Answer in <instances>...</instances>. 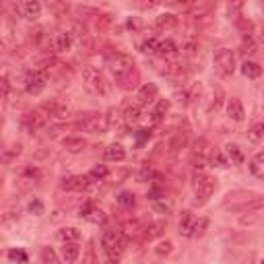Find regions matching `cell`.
Listing matches in <instances>:
<instances>
[{
    "mask_svg": "<svg viewBox=\"0 0 264 264\" xmlns=\"http://www.w3.org/2000/svg\"><path fill=\"white\" fill-rule=\"evenodd\" d=\"M192 190H194V205H205L209 203V198L215 192V180L211 178L209 173L205 171H194V178H192Z\"/></svg>",
    "mask_w": 264,
    "mask_h": 264,
    "instance_id": "1",
    "label": "cell"
},
{
    "mask_svg": "<svg viewBox=\"0 0 264 264\" xmlns=\"http://www.w3.org/2000/svg\"><path fill=\"white\" fill-rule=\"evenodd\" d=\"M105 66L118 81H122L126 75H130L132 71H135V62H132V58L128 54H122V52L107 54L105 56Z\"/></svg>",
    "mask_w": 264,
    "mask_h": 264,
    "instance_id": "2",
    "label": "cell"
},
{
    "mask_svg": "<svg viewBox=\"0 0 264 264\" xmlns=\"http://www.w3.org/2000/svg\"><path fill=\"white\" fill-rule=\"evenodd\" d=\"M101 248L109 258L122 256L126 248V235L122 233V229H107L101 237Z\"/></svg>",
    "mask_w": 264,
    "mask_h": 264,
    "instance_id": "3",
    "label": "cell"
},
{
    "mask_svg": "<svg viewBox=\"0 0 264 264\" xmlns=\"http://www.w3.org/2000/svg\"><path fill=\"white\" fill-rule=\"evenodd\" d=\"M50 120H52L50 109L46 105H39L37 109H33V112H29V114L23 116V128L27 132H35V130H39L43 126H48Z\"/></svg>",
    "mask_w": 264,
    "mask_h": 264,
    "instance_id": "4",
    "label": "cell"
},
{
    "mask_svg": "<svg viewBox=\"0 0 264 264\" xmlns=\"http://www.w3.org/2000/svg\"><path fill=\"white\" fill-rule=\"evenodd\" d=\"M77 128L83 130V132H89V135H99V132L107 130V118L97 114V112L83 114L79 118V122H77Z\"/></svg>",
    "mask_w": 264,
    "mask_h": 264,
    "instance_id": "5",
    "label": "cell"
},
{
    "mask_svg": "<svg viewBox=\"0 0 264 264\" xmlns=\"http://www.w3.org/2000/svg\"><path fill=\"white\" fill-rule=\"evenodd\" d=\"M83 83L87 85V89L97 93V95H103L107 91L105 79H103L101 71L95 69V66H83Z\"/></svg>",
    "mask_w": 264,
    "mask_h": 264,
    "instance_id": "6",
    "label": "cell"
},
{
    "mask_svg": "<svg viewBox=\"0 0 264 264\" xmlns=\"http://www.w3.org/2000/svg\"><path fill=\"white\" fill-rule=\"evenodd\" d=\"M215 69L221 77H231L235 71V56L229 48H221L215 52Z\"/></svg>",
    "mask_w": 264,
    "mask_h": 264,
    "instance_id": "7",
    "label": "cell"
},
{
    "mask_svg": "<svg viewBox=\"0 0 264 264\" xmlns=\"http://www.w3.org/2000/svg\"><path fill=\"white\" fill-rule=\"evenodd\" d=\"M48 85V73L46 71H31L25 77V91L29 95H39Z\"/></svg>",
    "mask_w": 264,
    "mask_h": 264,
    "instance_id": "8",
    "label": "cell"
},
{
    "mask_svg": "<svg viewBox=\"0 0 264 264\" xmlns=\"http://www.w3.org/2000/svg\"><path fill=\"white\" fill-rule=\"evenodd\" d=\"M21 17H25V19H29V21H35V19H39V15H41V5L39 3H35V0H25V3H17V5H11Z\"/></svg>",
    "mask_w": 264,
    "mask_h": 264,
    "instance_id": "9",
    "label": "cell"
},
{
    "mask_svg": "<svg viewBox=\"0 0 264 264\" xmlns=\"http://www.w3.org/2000/svg\"><path fill=\"white\" fill-rule=\"evenodd\" d=\"M89 188V175H71L62 180V190L66 192H83Z\"/></svg>",
    "mask_w": 264,
    "mask_h": 264,
    "instance_id": "10",
    "label": "cell"
},
{
    "mask_svg": "<svg viewBox=\"0 0 264 264\" xmlns=\"http://www.w3.org/2000/svg\"><path fill=\"white\" fill-rule=\"evenodd\" d=\"M157 93H159V89H157L155 83H145L137 93V99H139L141 105H149V103H153L157 99Z\"/></svg>",
    "mask_w": 264,
    "mask_h": 264,
    "instance_id": "11",
    "label": "cell"
},
{
    "mask_svg": "<svg viewBox=\"0 0 264 264\" xmlns=\"http://www.w3.org/2000/svg\"><path fill=\"white\" fill-rule=\"evenodd\" d=\"M223 157H225L227 165H239L241 161H244V153H241V149L237 145H225Z\"/></svg>",
    "mask_w": 264,
    "mask_h": 264,
    "instance_id": "12",
    "label": "cell"
},
{
    "mask_svg": "<svg viewBox=\"0 0 264 264\" xmlns=\"http://www.w3.org/2000/svg\"><path fill=\"white\" fill-rule=\"evenodd\" d=\"M103 157H105V161H114V163H120V161H124L126 159V151H124V147L122 145H109V147H105V151H103Z\"/></svg>",
    "mask_w": 264,
    "mask_h": 264,
    "instance_id": "13",
    "label": "cell"
},
{
    "mask_svg": "<svg viewBox=\"0 0 264 264\" xmlns=\"http://www.w3.org/2000/svg\"><path fill=\"white\" fill-rule=\"evenodd\" d=\"M227 116H229L233 122H241V120H244L246 112H244V105H241L239 99L231 97V99L227 101Z\"/></svg>",
    "mask_w": 264,
    "mask_h": 264,
    "instance_id": "14",
    "label": "cell"
},
{
    "mask_svg": "<svg viewBox=\"0 0 264 264\" xmlns=\"http://www.w3.org/2000/svg\"><path fill=\"white\" fill-rule=\"evenodd\" d=\"M194 225H196L194 215H192L190 211H184V213H182V219H180V233H182L184 237H192Z\"/></svg>",
    "mask_w": 264,
    "mask_h": 264,
    "instance_id": "15",
    "label": "cell"
},
{
    "mask_svg": "<svg viewBox=\"0 0 264 264\" xmlns=\"http://www.w3.org/2000/svg\"><path fill=\"white\" fill-rule=\"evenodd\" d=\"M79 246L77 244H62V248H60V258H62V262L64 264H75L77 262V258H79Z\"/></svg>",
    "mask_w": 264,
    "mask_h": 264,
    "instance_id": "16",
    "label": "cell"
},
{
    "mask_svg": "<svg viewBox=\"0 0 264 264\" xmlns=\"http://www.w3.org/2000/svg\"><path fill=\"white\" fill-rule=\"evenodd\" d=\"M71 46H73V33H69V31L56 33V37H54V48H56V52H69Z\"/></svg>",
    "mask_w": 264,
    "mask_h": 264,
    "instance_id": "17",
    "label": "cell"
},
{
    "mask_svg": "<svg viewBox=\"0 0 264 264\" xmlns=\"http://www.w3.org/2000/svg\"><path fill=\"white\" fill-rule=\"evenodd\" d=\"M155 25H157V29L169 31V29H173L175 25H178V17L171 15V13H163V15H159L155 19Z\"/></svg>",
    "mask_w": 264,
    "mask_h": 264,
    "instance_id": "18",
    "label": "cell"
},
{
    "mask_svg": "<svg viewBox=\"0 0 264 264\" xmlns=\"http://www.w3.org/2000/svg\"><path fill=\"white\" fill-rule=\"evenodd\" d=\"M62 145H64V149L69 153H81L87 147V141L83 137H66L62 141Z\"/></svg>",
    "mask_w": 264,
    "mask_h": 264,
    "instance_id": "19",
    "label": "cell"
},
{
    "mask_svg": "<svg viewBox=\"0 0 264 264\" xmlns=\"http://www.w3.org/2000/svg\"><path fill=\"white\" fill-rule=\"evenodd\" d=\"M250 171H252V175H256V178H262V180H264V151L256 153V155L252 157V161H250Z\"/></svg>",
    "mask_w": 264,
    "mask_h": 264,
    "instance_id": "20",
    "label": "cell"
},
{
    "mask_svg": "<svg viewBox=\"0 0 264 264\" xmlns=\"http://www.w3.org/2000/svg\"><path fill=\"white\" fill-rule=\"evenodd\" d=\"M122 116H124V122H126V124H139V122L143 120V112H141V107H139V105H130V107H126Z\"/></svg>",
    "mask_w": 264,
    "mask_h": 264,
    "instance_id": "21",
    "label": "cell"
},
{
    "mask_svg": "<svg viewBox=\"0 0 264 264\" xmlns=\"http://www.w3.org/2000/svg\"><path fill=\"white\" fill-rule=\"evenodd\" d=\"M157 54L163 56V58H169V56H175L178 54V46L171 41V39H165V41H159V48H157Z\"/></svg>",
    "mask_w": 264,
    "mask_h": 264,
    "instance_id": "22",
    "label": "cell"
},
{
    "mask_svg": "<svg viewBox=\"0 0 264 264\" xmlns=\"http://www.w3.org/2000/svg\"><path fill=\"white\" fill-rule=\"evenodd\" d=\"M60 239H62V244H77V241L81 239V233L75 227H64L60 231Z\"/></svg>",
    "mask_w": 264,
    "mask_h": 264,
    "instance_id": "23",
    "label": "cell"
},
{
    "mask_svg": "<svg viewBox=\"0 0 264 264\" xmlns=\"http://www.w3.org/2000/svg\"><path fill=\"white\" fill-rule=\"evenodd\" d=\"M241 73H244V77H248V79H258L260 75H262V69L256 64V62H244L241 64Z\"/></svg>",
    "mask_w": 264,
    "mask_h": 264,
    "instance_id": "24",
    "label": "cell"
},
{
    "mask_svg": "<svg viewBox=\"0 0 264 264\" xmlns=\"http://www.w3.org/2000/svg\"><path fill=\"white\" fill-rule=\"evenodd\" d=\"M248 139H250L252 143H262V141H264V122H262V124H254V126L250 128Z\"/></svg>",
    "mask_w": 264,
    "mask_h": 264,
    "instance_id": "25",
    "label": "cell"
},
{
    "mask_svg": "<svg viewBox=\"0 0 264 264\" xmlns=\"http://www.w3.org/2000/svg\"><path fill=\"white\" fill-rule=\"evenodd\" d=\"M135 203H137V198H135V194H132V192H120V196H118V205L120 207L132 209V207H135Z\"/></svg>",
    "mask_w": 264,
    "mask_h": 264,
    "instance_id": "26",
    "label": "cell"
},
{
    "mask_svg": "<svg viewBox=\"0 0 264 264\" xmlns=\"http://www.w3.org/2000/svg\"><path fill=\"white\" fill-rule=\"evenodd\" d=\"M167 109H169V101H165V99H161L159 103H157V109L153 112L151 116H153V122H159L165 114H167Z\"/></svg>",
    "mask_w": 264,
    "mask_h": 264,
    "instance_id": "27",
    "label": "cell"
},
{
    "mask_svg": "<svg viewBox=\"0 0 264 264\" xmlns=\"http://www.w3.org/2000/svg\"><path fill=\"white\" fill-rule=\"evenodd\" d=\"M107 175V167L105 165H95L91 171H89V180H93V182H101L103 178Z\"/></svg>",
    "mask_w": 264,
    "mask_h": 264,
    "instance_id": "28",
    "label": "cell"
},
{
    "mask_svg": "<svg viewBox=\"0 0 264 264\" xmlns=\"http://www.w3.org/2000/svg\"><path fill=\"white\" fill-rule=\"evenodd\" d=\"M157 48H159V41L157 39H145L143 41V46H141V50L145 52V54H157Z\"/></svg>",
    "mask_w": 264,
    "mask_h": 264,
    "instance_id": "29",
    "label": "cell"
},
{
    "mask_svg": "<svg viewBox=\"0 0 264 264\" xmlns=\"http://www.w3.org/2000/svg\"><path fill=\"white\" fill-rule=\"evenodd\" d=\"M19 155H21V145L17 143V145H13V147H11L9 151H5V155H3V161H5V163H11V161H13L15 157H19Z\"/></svg>",
    "mask_w": 264,
    "mask_h": 264,
    "instance_id": "30",
    "label": "cell"
},
{
    "mask_svg": "<svg viewBox=\"0 0 264 264\" xmlns=\"http://www.w3.org/2000/svg\"><path fill=\"white\" fill-rule=\"evenodd\" d=\"M161 229H165V225H163V223H151V225H149V227L145 229V231H147L145 235H147L149 239H153V237L161 235Z\"/></svg>",
    "mask_w": 264,
    "mask_h": 264,
    "instance_id": "31",
    "label": "cell"
},
{
    "mask_svg": "<svg viewBox=\"0 0 264 264\" xmlns=\"http://www.w3.org/2000/svg\"><path fill=\"white\" fill-rule=\"evenodd\" d=\"M9 260L11 262H19V264H25L27 262V254L23 250H11L9 252Z\"/></svg>",
    "mask_w": 264,
    "mask_h": 264,
    "instance_id": "32",
    "label": "cell"
},
{
    "mask_svg": "<svg viewBox=\"0 0 264 264\" xmlns=\"http://www.w3.org/2000/svg\"><path fill=\"white\" fill-rule=\"evenodd\" d=\"M41 260H43V264H58V258H56L54 250H50V248L41 250Z\"/></svg>",
    "mask_w": 264,
    "mask_h": 264,
    "instance_id": "33",
    "label": "cell"
},
{
    "mask_svg": "<svg viewBox=\"0 0 264 264\" xmlns=\"http://www.w3.org/2000/svg\"><path fill=\"white\" fill-rule=\"evenodd\" d=\"M241 9H244V3H231V5H227V15L233 17V19H239L241 17L239 15Z\"/></svg>",
    "mask_w": 264,
    "mask_h": 264,
    "instance_id": "34",
    "label": "cell"
},
{
    "mask_svg": "<svg viewBox=\"0 0 264 264\" xmlns=\"http://www.w3.org/2000/svg\"><path fill=\"white\" fill-rule=\"evenodd\" d=\"M241 52H244V54H254V52H256V43L252 41L250 35L244 39V43H241Z\"/></svg>",
    "mask_w": 264,
    "mask_h": 264,
    "instance_id": "35",
    "label": "cell"
},
{
    "mask_svg": "<svg viewBox=\"0 0 264 264\" xmlns=\"http://www.w3.org/2000/svg\"><path fill=\"white\" fill-rule=\"evenodd\" d=\"M29 211H31L35 217H41V215H43V205L37 201V198H33V201L29 203Z\"/></svg>",
    "mask_w": 264,
    "mask_h": 264,
    "instance_id": "36",
    "label": "cell"
},
{
    "mask_svg": "<svg viewBox=\"0 0 264 264\" xmlns=\"http://www.w3.org/2000/svg\"><path fill=\"white\" fill-rule=\"evenodd\" d=\"M205 229H207V219H198L196 225H194V233H192V237L203 235V233H205Z\"/></svg>",
    "mask_w": 264,
    "mask_h": 264,
    "instance_id": "37",
    "label": "cell"
},
{
    "mask_svg": "<svg viewBox=\"0 0 264 264\" xmlns=\"http://www.w3.org/2000/svg\"><path fill=\"white\" fill-rule=\"evenodd\" d=\"M171 248H173V246H171V241H161V244L157 246V250H155V252H157L159 256H167V254L171 252Z\"/></svg>",
    "mask_w": 264,
    "mask_h": 264,
    "instance_id": "38",
    "label": "cell"
},
{
    "mask_svg": "<svg viewBox=\"0 0 264 264\" xmlns=\"http://www.w3.org/2000/svg\"><path fill=\"white\" fill-rule=\"evenodd\" d=\"M87 219H91L93 223H103V221H105V217H103V213H101V211H95V209H93V211L89 213V217H87Z\"/></svg>",
    "mask_w": 264,
    "mask_h": 264,
    "instance_id": "39",
    "label": "cell"
},
{
    "mask_svg": "<svg viewBox=\"0 0 264 264\" xmlns=\"http://www.w3.org/2000/svg\"><path fill=\"white\" fill-rule=\"evenodd\" d=\"M64 130H69V126H66V124H58V126H52V128H50L48 135H50L52 139H56V137L60 135V132H64Z\"/></svg>",
    "mask_w": 264,
    "mask_h": 264,
    "instance_id": "40",
    "label": "cell"
},
{
    "mask_svg": "<svg viewBox=\"0 0 264 264\" xmlns=\"http://www.w3.org/2000/svg\"><path fill=\"white\" fill-rule=\"evenodd\" d=\"M237 27H239L241 31H246V33H248V31L252 29V23H250L248 19H241V17H239V19H237Z\"/></svg>",
    "mask_w": 264,
    "mask_h": 264,
    "instance_id": "41",
    "label": "cell"
},
{
    "mask_svg": "<svg viewBox=\"0 0 264 264\" xmlns=\"http://www.w3.org/2000/svg\"><path fill=\"white\" fill-rule=\"evenodd\" d=\"M153 175H155V173H153V169L145 167V169L139 173V182H147V180H151V178H153Z\"/></svg>",
    "mask_w": 264,
    "mask_h": 264,
    "instance_id": "42",
    "label": "cell"
},
{
    "mask_svg": "<svg viewBox=\"0 0 264 264\" xmlns=\"http://www.w3.org/2000/svg\"><path fill=\"white\" fill-rule=\"evenodd\" d=\"M169 209H171V205L167 203H155V211H159V213H169Z\"/></svg>",
    "mask_w": 264,
    "mask_h": 264,
    "instance_id": "43",
    "label": "cell"
},
{
    "mask_svg": "<svg viewBox=\"0 0 264 264\" xmlns=\"http://www.w3.org/2000/svg\"><path fill=\"white\" fill-rule=\"evenodd\" d=\"M9 91H11L9 81H7V79H3V97H5V99H9Z\"/></svg>",
    "mask_w": 264,
    "mask_h": 264,
    "instance_id": "44",
    "label": "cell"
},
{
    "mask_svg": "<svg viewBox=\"0 0 264 264\" xmlns=\"http://www.w3.org/2000/svg\"><path fill=\"white\" fill-rule=\"evenodd\" d=\"M139 132H141V135H139V139H141V141H145V139H149V137H151V132H149V130H139Z\"/></svg>",
    "mask_w": 264,
    "mask_h": 264,
    "instance_id": "45",
    "label": "cell"
},
{
    "mask_svg": "<svg viewBox=\"0 0 264 264\" xmlns=\"http://www.w3.org/2000/svg\"><path fill=\"white\" fill-rule=\"evenodd\" d=\"M260 37H262V39H264V27H262V35H260Z\"/></svg>",
    "mask_w": 264,
    "mask_h": 264,
    "instance_id": "46",
    "label": "cell"
}]
</instances>
